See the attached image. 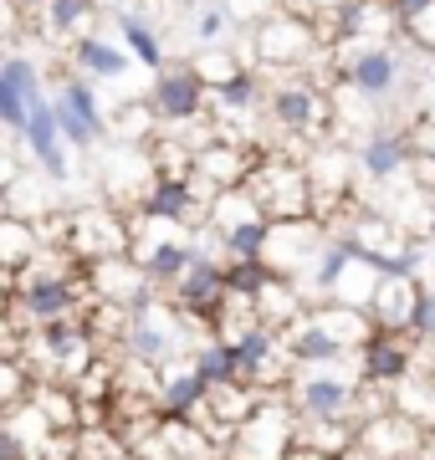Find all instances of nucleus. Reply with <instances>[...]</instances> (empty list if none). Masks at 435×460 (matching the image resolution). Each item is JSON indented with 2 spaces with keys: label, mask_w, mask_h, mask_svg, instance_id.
Segmentation results:
<instances>
[{
  "label": "nucleus",
  "mask_w": 435,
  "mask_h": 460,
  "mask_svg": "<svg viewBox=\"0 0 435 460\" xmlns=\"http://www.w3.org/2000/svg\"><path fill=\"white\" fill-rule=\"evenodd\" d=\"M287 404L297 414V425H328V420H359V374L353 363L338 368H307L292 378Z\"/></svg>",
  "instance_id": "1"
},
{
  "label": "nucleus",
  "mask_w": 435,
  "mask_h": 460,
  "mask_svg": "<svg viewBox=\"0 0 435 460\" xmlns=\"http://www.w3.org/2000/svg\"><path fill=\"white\" fill-rule=\"evenodd\" d=\"M241 190L252 195V205L267 220H307L313 215V195H307V174L302 159H282V154H256V164L246 169Z\"/></svg>",
  "instance_id": "2"
},
{
  "label": "nucleus",
  "mask_w": 435,
  "mask_h": 460,
  "mask_svg": "<svg viewBox=\"0 0 435 460\" xmlns=\"http://www.w3.org/2000/svg\"><path fill=\"white\" fill-rule=\"evenodd\" d=\"M292 440H297V414H292V404L287 399H262L231 429V440H226L220 456L226 460H282Z\"/></svg>",
  "instance_id": "3"
},
{
  "label": "nucleus",
  "mask_w": 435,
  "mask_h": 460,
  "mask_svg": "<svg viewBox=\"0 0 435 460\" xmlns=\"http://www.w3.org/2000/svg\"><path fill=\"white\" fill-rule=\"evenodd\" d=\"M57 251L72 256L77 266L108 261V256H129V220H118L113 210H77L57 215Z\"/></svg>",
  "instance_id": "4"
},
{
  "label": "nucleus",
  "mask_w": 435,
  "mask_h": 460,
  "mask_svg": "<svg viewBox=\"0 0 435 460\" xmlns=\"http://www.w3.org/2000/svg\"><path fill=\"white\" fill-rule=\"evenodd\" d=\"M323 241H328V230H323L313 215H307V220H271L267 226V246H262V261H267L271 277L302 287V277H307L313 261H318Z\"/></svg>",
  "instance_id": "5"
},
{
  "label": "nucleus",
  "mask_w": 435,
  "mask_h": 460,
  "mask_svg": "<svg viewBox=\"0 0 435 460\" xmlns=\"http://www.w3.org/2000/svg\"><path fill=\"white\" fill-rule=\"evenodd\" d=\"M220 296H226V277H220V251H210L200 241L190 266L180 271V281L164 292V302L174 307L180 317H195V323H210V313L220 307Z\"/></svg>",
  "instance_id": "6"
},
{
  "label": "nucleus",
  "mask_w": 435,
  "mask_h": 460,
  "mask_svg": "<svg viewBox=\"0 0 435 460\" xmlns=\"http://www.w3.org/2000/svg\"><path fill=\"white\" fill-rule=\"evenodd\" d=\"M353 374L359 384H374V389H395L400 378H410V368L420 363V343L410 332H368L364 343L353 348Z\"/></svg>",
  "instance_id": "7"
},
{
  "label": "nucleus",
  "mask_w": 435,
  "mask_h": 460,
  "mask_svg": "<svg viewBox=\"0 0 435 460\" xmlns=\"http://www.w3.org/2000/svg\"><path fill=\"white\" fill-rule=\"evenodd\" d=\"M267 113L271 123L292 138H318L323 123H328V98H323L318 83H307V77H282V83L267 93Z\"/></svg>",
  "instance_id": "8"
},
{
  "label": "nucleus",
  "mask_w": 435,
  "mask_h": 460,
  "mask_svg": "<svg viewBox=\"0 0 435 460\" xmlns=\"http://www.w3.org/2000/svg\"><path fill=\"white\" fill-rule=\"evenodd\" d=\"M149 108L164 128H184V123H200L210 113V87L195 66H169L154 77V93H149Z\"/></svg>",
  "instance_id": "9"
},
{
  "label": "nucleus",
  "mask_w": 435,
  "mask_h": 460,
  "mask_svg": "<svg viewBox=\"0 0 435 460\" xmlns=\"http://www.w3.org/2000/svg\"><path fill=\"white\" fill-rule=\"evenodd\" d=\"M353 445L374 460H415V456H425L431 429L415 425L400 410H379V414H368V420H359V440Z\"/></svg>",
  "instance_id": "10"
},
{
  "label": "nucleus",
  "mask_w": 435,
  "mask_h": 460,
  "mask_svg": "<svg viewBox=\"0 0 435 460\" xmlns=\"http://www.w3.org/2000/svg\"><path fill=\"white\" fill-rule=\"evenodd\" d=\"M83 281H87V296L93 302H108V307H123V313H134L149 296H159L149 287V277L138 271L134 256H108V261L83 266Z\"/></svg>",
  "instance_id": "11"
},
{
  "label": "nucleus",
  "mask_w": 435,
  "mask_h": 460,
  "mask_svg": "<svg viewBox=\"0 0 435 460\" xmlns=\"http://www.w3.org/2000/svg\"><path fill=\"white\" fill-rule=\"evenodd\" d=\"M302 174H307V195H313V220L323 226V215L328 205H343L359 180V164H353L349 148H333V144H318L313 148V159H302Z\"/></svg>",
  "instance_id": "12"
},
{
  "label": "nucleus",
  "mask_w": 435,
  "mask_h": 460,
  "mask_svg": "<svg viewBox=\"0 0 435 460\" xmlns=\"http://www.w3.org/2000/svg\"><path fill=\"white\" fill-rule=\"evenodd\" d=\"M138 215L144 220H159V226H200L205 199L200 190L190 184V174H154L149 190L138 195Z\"/></svg>",
  "instance_id": "13"
},
{
  "label": "nucleus",
  "mask_w": 435,
  "mask_h": 460,
  "mask_svg": "<svg viewBox=\"0 0 435 460\" xmlns=\"http://www.w3.org/2000/svg\"><path fill=\"white\" fill-rule=\"evenodd\" d=\"M343 87H349L353 98H364L368 108L395 98V87H400V57H395V47H385V41L359 47L349 57V66H343Z\"/></svg>",
  "instance_id": "14"
},
{
  "label": "nucleus",
  "mask_w": 435,
  "mask_h": 460,
  "mask_svg": "<svg viewBox=\"0 0 435 460\" xmlns=\"http://www.w3.org/2000/svg\"><path fill=\"white\" fill-rule=\"evenodd\" d=\"M410 159H415V144L400 128H368L359 138V148H353L359 180H368V184H395L410 169Z\"/></svg>",
  "instance_id": "15"
},
{
  "label": "nucleus",
  "mask_w": 435,
  "mask_h": 460,
  "mask_svg": "<svg viewBox=\"0 0 435 460\" xmlns=\"http://www.w3.org/2000/svg\"><path fill=\"white\" fill-rule=\"evenodd\" d=\"M318 51V31L302 16H267L256 26V57L262 66H302Z\"/></svg>",
  "instance_id": "16"
},
{
  "label": "nucleus",
  "mask_w": 435,
  "mask_h": 460,
  "mask_svg": "<svg viewBox=\"0 0 435 460\" xmlns=\"http://www.w3.org/2000/svg\"><path fill=\"white\" fill-rule=\"evenodd\" d=\"M21 138H26V148H31L36 169L47 174V184H67V180H72V159H67L62 133H57V118H51V98H36V102H31Z\"/></svg>",
  "instance_id": "17"
},
{
  "label": "nucleus",
  "mask_w": 435,
  "mask_h": 460,
  "mask_svg": "<svg viewBox=\"0 0 435 460\" xmlns=\"http://www.w3.org/2000/svg\"><path fill=\"white\" fill-rule=\"evenodd\" d=\"M36 98H41V66L31 57H0V128H26Z\"/></svg>",
  "instance_id": "18"
},
{
  "label": "nucleus",
  "mask_w": 435,
  "mask_h": 460,
  "mask_svg": "<svg viewBox=\"0 0 435 460\" xmlns=\"http://www.w3.org/2000/svg\"><path fill=\"white\" fill-rule=\"evenodd\" d=\"M415 296H420V281L415 277H404V271H385V277L374 281L368 302H364L374 332H404V328H410Z\"/></svg>",
  "instance_id": "19"
},
{
  "label": "nucleus",
  "mask_w": 435,
  "mask_h": 460,
  "mask_svg": "<svg viewBox=\"0 0 435 460\" xmlns=\"http://www.w3.org/2000/svg\"><path fill=\"white\" fill-rule=\"evenodd\" d=\"M154 404H159V420H195L205 404V378L195 374L190 358H174L159 368V384H154Z\"/></svg>",
  "instance_id": "20"
},
{
  "label": "nucleus",
  "mask_w": 435,
  "mask_h": 460,
  "mask_svg": "<svg viewBox=\"0 0 435 460\" xmlns=\"http://www.w3.org/2000/svg\"><path fill=\"white\" fill-rule=\"evenodd\" d=\"M389 410L410 414L415 425L435 429V353L431 358H420L410 368V378H400L395 389H389Z\"/></svg>",
  "instance_id": "21"
},
{
  "label": "nucleus",
  "mask_w": 435,
  "mask_h": 460,
  "mask_svg": "<svg viewBox=\"0 0 435 460\" xmlns=\"http://www.w3.org/2000/svg\"><path fill=\"white\" fill-rule=\"evenodd\" d=\"M47 251L41 241V226L31 220H16V215H0V281H16L26 266Z\"/></svg>",
  "instance_id": "22"
},
{
  "label": "nucleus",
  "mask_w": 435,
  "mask_h": 460,
  "mask_svg": "<svg viewBox=\"0 0 435 460\" xmlns=\"http://www.w3.org/2000/svg\"><path fill=\"white\" fill-rule=\"evenodd\" d=\"M72 62H77V72L93 77V83H118V77L134 66V57H129L123 47H113V41H102V36H77Z\"/></svg>",
  "instance_id": "23"
},
{
  "label": "nucleus",
  "mask_w": 435,
  "mask_h": 460,
  "mask_svg": "<svg viewBox=\"0 0 435 460\" xmlns=\"http://www.w3.org/2000/svg\"><path fill=\"white\" fill-rule=\"evenodd\" d=\"M267 102V87H262V77H256L252 66H235L226 83L210 87V113H241V118H252L256 108Z\"/></svg>",
  "instance_id": "24"
},
{
  "label": "nucleus",
  "mask_w": 435,
  "mask_h": 460,
  "mask_svg": "<svg viewBox=\"0 0 435 460\" xmlns=\"http://www.w3.org/2000/svg\"><path fill=\"white\" fill-rule=\"evenodd\" d=\"M307 313H313V323H318L323 332H333V338L349 348V353L364 343L368 332H374V323H368L364 307H343V302H313Z\"/></svg>",
  "instance_id": "25"
},
{
  "label": "nucleus",
  "mask_w": 435,
  "mask_h": 460,
  "mask_svg": "<svg viewBox=\"0 0 435 460\" xmlns=\"http://www.w3.org/2000/svg\"><path fill=\"white\" fill-rule=\"evenodd\" d=\"M118 36H123V51H129L138 66L164 72V41H159V31L144 21V11H123V16H118Z\"/></svg>",
  "instance_id": "26"
},
{
  "label": "nucleus",
  "mask_w": 435,
  "mask_h": 460,
  "mask_svg": "<svg viewBox=\"0 0 435 460\" xmlns=\"http://www.w3.org/2000/svg\"><path fill=\"white\" fill-rule=\"evenodd\" d=\"M57 102H62V108H72V113L83 118L87 128L98 133V144L108 138V113H102L98 93L87 87V77H67V83H62V93H57Z\"/></svg>",
  "instance_id": "27"
},
{
  "label": "nucleus",
  "mask_w": 435,
  "mask_h": 460,
  "mask_svg": "<svg viewBox=\"0 0 435 460\" xmlns=\"http://www.w3.org/2000/svg\"><path fill=\"white\" fill-rule=\"evenodd\" d=\"M31 394V374L21 368V358H0V414H11Z\"/></svg>",
  "instance_id": "28"
},
{
  "label": "nucleus",
  "mask_w": 435,
  "mask_h": 460,
  "mask_svg": "<svg viewBox=\"0 0 435 460\" xmlns=\"http://www.w3.org/2000/svg\"><path fill=\"white\" fill-rule=\"evenodd\" d=\"M410 338H415L425 353H435V292L431 287H420V296H415V313H410Z\"/></svg>",
  "instance_id": "29"
},
{
  "label": "nucleus",
  "mask_w": 435,
  "mask_h": 460,
  "mask_svg": "<svg viewBox=\"0 0 435 460\" xmlns=\"http://www.w3.org/2000/svg\"><path fill=\"white\" fill-rule=\"evenodd\" d=\"M41 11H47V26H51V31L67 36V31H77V26L93 16V0H47Z\"/></svg>",
  "instance_id": "30"
},
{
  "label": "nucleus",
  "mask_w": 435,
  "mask_h": 460,
  "mask_svg": "<svg viewBox=\"0 0 435 460\" xmlns=\"http://www.w3.org/2000/svg\"><path fill=\"white\" fill-rule=\"evenodd\" d=\"M51 118H57V133H62V144H67V148H93V144H98V133L87 128L72 108H62L57 98H51Z\"/></svg>",
  "instance_id": "31"
},
{
  "label": "nucleus",
  "mask_w": 435,
  "mask_h": 460,
  "mask_svg": "<svg viewBox=\"0 0 435 460\" xmlns=\"http://www.w3.org/2000/svg\"><path fill=\"white\" fill-rule=\"evenodd\" d=\"M226 16H231V11H226V5H205L200 11V21H195V36H200V41H216L220 31H226Z\"/></svg>",
  "instance_id": "32"
},
{
  "label": "nucleus",
  "mask_w": 435,
  "mask_h": 460,
  "mask_svg": "<svg viewBox=\"0 0 435 460\" xmlns=\"http://www.w3.org/2000/svg\"><path fill=\"white\" fill-rule=\"evenodd\" d=\"M431 5H435V0H385V11H389V21H395V26H410V21L425 16Z\"/></svg>",
  "instance_id": "33"
},
{
  "label": "nucleus",
  "mask_w": 435,
  "mask_h": 460,
  "mask_svg": "<svg viewBox=\"0 0 435 460\" xmlns=\"http://www.w3.org/2000/svg\"><path fill=\"white\" fill-rule=\"evenodd\" d=\"M282 460H333V456H323V450H313V445L292 440V445H287V456H282Z\"/></svg>",
  "instance_id": "34"
},
{
  "label": "nucleus",
  "mask_w": 435,
  "mask_h": 460,
  "mask_svg": "<svg viewBox=\"0 0 435 460\" xmlns=\"http://www.w3.org/2000/svg\"><path fill=\"white\" fill-rule=\"evenodd\" d=\"M11 5H21V11H41L47 0H11Z\"/></svg>",
  "instance_id": "35"
},
{
  "label": "nucleus",
  "mask_w": 435,
  "mask_h": 460,
  "mask_svg": "<svg viewBox=\"0 0 435 460\" xmlns=\"http://www.w3.org/2000/svg\"><path fill=\"white\" fill-rule=\"evenodd\" d=\"M205 460H226V456H220V450H210V456H205Z\"/></svg>",
  "instance_id": "36"
},
{
  "label": "nucleus",
  "mask_w": 435,
  "mask_h": 460,
  "mask_svg": "<svg viewBox=\"0 0 435 460\" xmlns=\"http://www.w3.org/2000/svg\"><path fill=\"white\" fill-rule=\"evenodd\" d=\"M0 215H5V199H0Z\"/></svg>",
  "instance_id": "37"
}]
</instances>
